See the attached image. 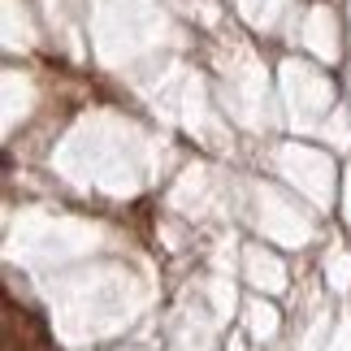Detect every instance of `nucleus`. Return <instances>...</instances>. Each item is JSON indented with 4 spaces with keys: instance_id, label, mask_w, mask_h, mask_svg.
Returning a JSON list of instances; mask_svg holds the SVG:
<instances>
[]
</instances>
